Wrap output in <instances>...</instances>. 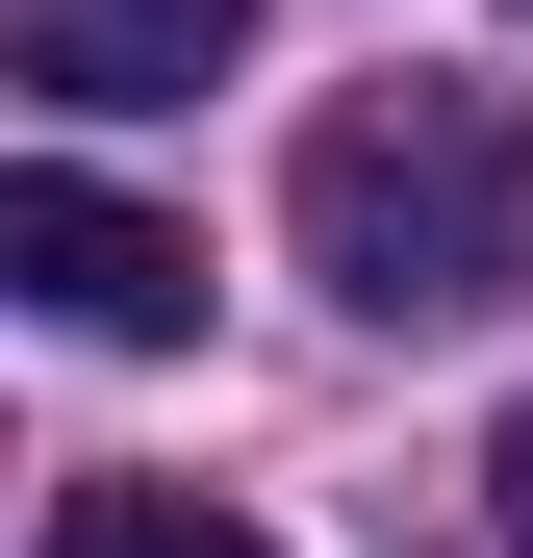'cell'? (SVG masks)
Returning <instances> with one entry per match:
<instances>
[{"label": "cell", "mask_w": 533, "mask_h": 558, "mask_svg": "<svg viewBox=\"0 0 533 558\" xmlns=\"http://www.w3.org/2000/svg\"><path fill=\"white\" fill-rule=\"evenodd\" d=\"M0 279H26V305H51L76 355H178V330H204V229L102 204L76 153H26V178H0Z\"/></svg>", "instance_id": "7a4b0ae2"}, {"label": "cell", "mask_w": 533, "mask_h": 558, "mask_svg": "<svg viewBox=\"0 0 533 558\" xmlns=\"http://www.w3.org/2000/svg\"><path fill=\"white\" fill-rule=\"evenodd\" d=\"M483 508H508V558H533V407H508V432H483Z\"/></svg>", "instance_id": "5b68a950"}, {"label": "cell", "mask_w": 533, "mask_h": 558, "mask_svg": "<svg viewBox=\"0 0 533 558\" xmlns=\"http://www.w3.org/2000/svg\"><path fill=\"white\" fill-rule=\"evenodd\" d=\"M280 229L355 330H483L533 279V102L483 76H355V102L280 153Z\"/></svg>", "instance_id": "6da1fadb"}, {"label": "cell", "mask_w": 533, "mask_h": 558, "mask_svg": "<svg viewBox=\"0 0 533 558\" xmlns=\"http://www.w3.org/2000/svg\"><path fill=\"white\" fill-rule=\"evenodd\" d=\"M26 558H280V533H254V508H204V483H76Z\"/></svg>", "instance_id": "277c9868"}, {"label": "cell", "mask_w": 533, "mask_h": 558, "mask_svg": "<svg viewBox=\"0 0 533 558\" xmlns=\"http://www.w3.org/2000/svg\"><path fill=\"white\" fill-rule=\"evenodd\" d=\"M254 51V0H0V76H26V102H204V76Z\"/></svg>", "instance_id": "3957f363"}]
</instances>
